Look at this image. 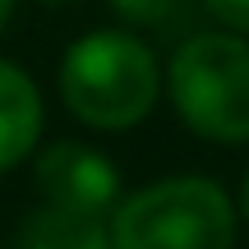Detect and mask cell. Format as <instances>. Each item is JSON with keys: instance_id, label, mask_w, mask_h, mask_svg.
I'll return each mask as SVG.
<instances>
[{"instance_id": "obj_6", "label": "cell", "mask_w": 249, "mask_h": 249, "mask_svg": "<svg viewBox=\"0 0 249 249\" xmlns=\"http://www.w3.org/2000/svg\"><path fill=\"white\" fill-rule=\"evenodd\" d=\"M14 249H111V231L102 217H79L42 203L14 231Z\"/></svg>"}, {"instance_id": "obj_5", "label": "cell", "mask_w": 249, "mask_h": 249, "mask_svg": "<svg viewBox=\"0 0 249 249\" xmlns=\"http://www.w3.org/2000/svg\"><path fill=\"white\" fill-rule=\"evenodd\" d=\"M42 88L23 65L0 55V176L28 161L42 143Z\"/></svg>"}, {"instance_id": "obj_1", "label": "cell", "mask_w": 249, "mask_h": 249, "mask_svg": "<svg viewBox=\"0 0 249 249\" xmlns=\"http://www.w3.org/2000/svg\"><path fill=\"white\" fill-rule=\"evenodd\" d=\"M60 102L79 124L102 134L134 129L161 97V65L129 28H92L60 55Z\"/></svg>"}, {"instance_id": "obj_8", "label": "cell", "mask_w": 249, "mask_h": 249, "mask_svg": "<svg viewBox=\"0 0 249 249\" xmlns=\"http://www.w3.org/2000/svg\"><path fill=\"white\" fill-rule=\"evenodd\" d=\"M198 5H203V14L213 18V23H222L226 33L249 37V0H198Z\"/></svg>"}, {"instance_id": "obj_2", "label": "cell", "mask_w": 249, "mask_h": 249, "mask_svg": "<svg viewBox=\"0 0 249 249\" xmlns=\"http://www.w3.org/2000/svg\"><path fill=\"white\" fill-rule=\"evenodd\" d=\"M161 83L189 134L208 143H249V37L226 28L185 37Z\"/></svg>"}, {"instance_id": "obj_4", "label": "cell", "mask_w": 249, "mask_h": 249, "mask_svg": "<svg viewBox=\"0 0 249 249\" xmlns=\"http://www.w3.org/2000/svg\"><path fill=\"white\" fill-rule=\"evenodd\" d=\"M33 180L46 208L79 217H102L107 222L120 203V171L102 148L79 139H55L46 148H37Z\"/></svg>"}, {"instance_id": "obj_3", "label": "cell", "mask_w": 249, "mask_h": 249, "mask_svg": "<svg viewBox=\"0 0 249 249\" xmlns=\"http://www.w3.org/2000/svg\"><path fill=\"white\" fill-rule=\"evenodd\" d=\"M107 231L111 249H231L235 203L213 176H166L120 198Z\"/></svg>"}, {"instance_id": "obj_9", "label": "cell", "mask_w": 249, "mask_h": 249, "mask_svg": "<svg viewBox=\"0 0 249 249\" xmlns=\"http://www.w3.org/2000/svg\"><path fill=\"white\" fill-rule=\"evenodd\" d=\"M240 217H245V226H249V171H245V180H240Z\"/></svg>"}, {"instance_id": "obj_7", "label": "cell", "mask_w": 249, "mask_h": 249, "mask_svg": "<svg viewBox=\"0 0 249 249\" xmlns=\"http://www.w3.org/2000/svg\"><path fill=\"white\" fill-rule=\"evenodd\" d=\"M111 9H116V18L124 28L157 33V28H171L185 14V0H111Z\"/></svg>"}, {"instance_id": "obj_11", "label": "cell", "mask_w": 249, "mask_h": 249, "mask_svg": "<svg viewBox=\"0 0 249 249\" xmlns=\"http://www.w3.org/2000/svg\"><path fill=\"white\" fill-rule=\"evenodd\" d=\"M42 5H74V0H42Z\"/></svg>"}, {"instance_id": "obj_10", "label": "cell", "mask_w": 249, "mask_h": 249, "mask_svg": "<svg viewBox=\"0 0 249 249\" xmlns=\"http://www.w3.org/2000/svg\"><path fill=\"white\" fill-rule=\"evenodd\" d=\"M9 14H14V0H0V33H5V23H9Z\"/></svg>"}]
</instances>
